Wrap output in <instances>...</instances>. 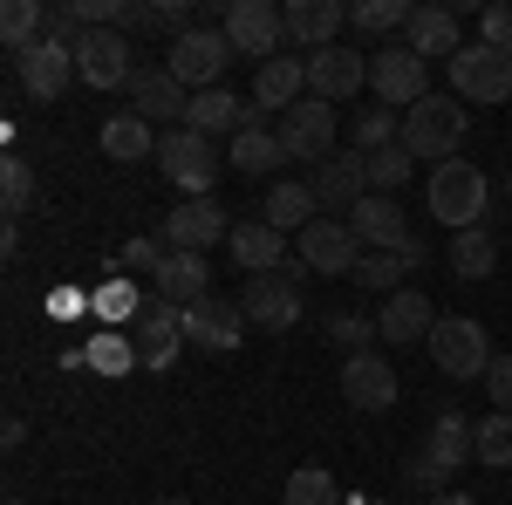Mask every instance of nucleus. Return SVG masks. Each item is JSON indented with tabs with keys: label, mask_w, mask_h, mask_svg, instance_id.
Here are the masks:
<instances>
[{
	"label": "nucleus",
	"mask_w": 512,
	"mask_h": 505,
	"mask_svg": "<svg viewBox=\"0 0 512 505\" xmlns=\"http://www.w3.org/2000/svg\"><path fill=\"white\" fill-rule=\"evenodd\" d=\"M458 144H465V103L458 96H424L417 110H403V151L417 157H431V164H444V157H458Z\"/></svg>",
	"instance_id": "3"
},
{
	"label": "nucleus",
	"mask_w": 512,
	"mask_h": 505,
	"mask_svg": "<svg viewBox=\"0 0 512 505\" xmlns=\"http://www.w3.org/2000/svg\"><path fill=\"white\" fill-rule=\"evenodd\" d=\"M403 48H410L417 62H431V55L451 62V55L465 48V41H458V14H451V7H417L410 28H403Z\"/></svg>",
	"instance_id": "29"
},
{
	"label": "nucleus",
	"mask_w": 512,
	"mask_h": 505,
	"mask_svg": "<svg viewBox=\"0 0 512 505\" xmlns=\"http://www.w3.org/2000/svg\"><path fill=\"white\" fill-rule=\"evenodd\" d=\"M431 362L451 376V383H485V369H492V342H485V328H478L472 314H437Z\"/></svg>",
	"instance_id": "4"
},
{
	"label": "nucleus",
	"mask_w": 512,
	"mask_h": 505,
	"mask_svg": "<svg viewBox=\"0 0 512 505\" xmlns=\"http://www.w3.org/2000/svg\"><path fill=\"white\" fill-rule=\"evenodd\" d=\"M7 505H28V499H7Z\"/></svg>",
	"instance_id": "49"
},
{
	"label": "nucleus",
	"mask_w": 512,
	"mask_h": 505,
	"mask_svg": "<svg viewBox=\"0 0 512 505\" xmlns=\"http://www.w3.org/2000/svg\"><path fill=\"white\" fill-rule=\"evenodd\" d=\"M485 396H492V410H506V417H512V355H492V369H485Z\"/></svg>",
	"instance_id": "46"
},
{
	"label": "nucleus",
	"mask_w": 512,
	"mask_h": 505,
	"mask_svg": "<svg viewBox=\"0 0 512 505\" xmlns=\"http://www.w3.org/2000/svg\"><path fill=\"white\" fill-rule=\"evenodd\" d=\"M431 505H478V499H472V492H437Z\"/></svg>",
	"instance_id": "47"
},
{
	"label": "nucleus",
	"mask_w": 512,
	"mask_h": 505,
	"mask_svg": "<svg viewBox=\"0 0 512 505\" xmlns=\"http://www.w3.org/2000/svg\"><path fill=\"white\" fill-rule=\"evenodd\" d=\"M151 287H158L164 308H198V301H212V273H205V253H171V260L151 273Z\"/></svg>",
	"instance_id": "23"
},
{
	"label": "nucleus",
	"mask_w": 512,
	"mask_h": 505,
	"mask_svg": "<svg viewBox=\"0 0 512 505\" xmlns=\"http://www.w3.org/2000/svg\"><path fill=\"white\" fill-rule=\"evenodd\" d=\"M472 458H478V424H472V417H458V410H444V417L431 424V437H424V451L410 458V471H403V478H410V485L444 492V485L472 465Z\"/></svg>",
	"instance_id": "1"
},
{
	"label": "nucleus",
	"mask_w": 512,
	"mask_h": 505,
	"mask_svg": "<svg viewBox=\"0 0 512 505\" xmlns=\"http://www.w3.org/2000/svg\"><path fill=\"white\" fill-rule=\"evenodd\" d=\"M164 260H171V246H164V233H144V239H130V246H123V267H144V273H158Z\"/></svg>",
	"instance_id": "44"
},
{
	"label": "nucleus",
	"mask_w": 512,
	"mask_h": 505,
	"mask_svg": "<svg viewBox=\"0 0 512 505\" xmlns=\"http://www.w3.org/2000/svg\"><path fill=\"white\" fill-rule=\"evenodd\" d=\"M28 205H35V164L0 157V212H7V219H21Z\"/></svg>",
	"instance_id": "38"
},
{
	"label": "nucleus",
	"mask_w": 512,
	"mask_h": 505,
	"mask_svg": "<svg viewBox=\"0 0 512 505\" xmlns=\"http://www.w3.org/2000/svg\"><path fill=\"white\" fill-rule=\"evenodd\" d=\"M158 505H192V499H158Z\"/></svg>",
	"instance_id": "48"
},
{
	"label": "nucleus",
	"mask_w": 512,
	"mask_h": 505,
	"mask_svg": "<svg viewBox=\"0 0 512 505\" xmlns=\"http://www.w3.org/2000/svg\"><path fill=\"white\" fill-rule=\"evenodd\" d=\"M362 82H369V55H355V48H321V55H308V96H321V103H342Z\"/></svg>",
	"instance_id": "21"
},
{
	"label": "nucleus",
	"mask_w": 512,
	"mask_h": 505,
	"mask_svg": "<svg viewBox=\"0 0 512 505\" xmlns=\"http://www.w3.org/2000/svg\"><path fill=\"white\" fill-rule=\"evenodd\" d=\"M103 157H117V164H137V157H158V137H151V123L137 117V110H123V117L103 123Z\"/></svg>",
	"instance_id": "33"
},
{
	"label": "nucleus",
	"mask_w": 512,
	"mask_h": 505,
	"mask_svg": "<svg viewBox=\"0 0 512 505\" xmlns=\"http://www.w3.org/2000/svg\"><path fill=\"white\" fill-rule=\"evenodd\" d=\"M417 267H424V246H410V253H362V267L349 280L390 301V294H403V273H417Z\"/></svg>",
	"instance_id": "31"
},
{
	"label": "nucleus",
	"mask_w": 512,
	"mask_h": 505,
	"mask_svg": "<svg viewBox=\"0 0 512 505\" xmlns=\"http://www.w3.org/2000/svg\"><path fill=\"white\" fill-rule=\"evenodd\" d=\"M14 82L28 89V96H41V103H55L69 82H82L76 76V55L69 48H55V41H35V48H21L14 55Z\"/></svg>",
	"instance_id": "19"
},
{
	"label": "nucleus",
	"mask_w": 512,
	"mask_h": 505,
	"mask_svg": "<svg viewBox=\"0 0 512 505\" xmlns=\"http://www.w3.org/2000/svg\"><path fill=\"white\" fill-rule=\"evenodd\" d=\"M274 164H287V144H280V130H267V123H246V130L233 137V171L260 178V171H274Z\"/></svg>",
	"instance_id": "32"
},
{
	"label": "nucleus",
	"mask_w": 512,
	"mask_h": 505,
	"mask_svg": "<svg viewBox=\"0 0 512 505\" xmlns=\"http://www.w3.org/2000/svg\"><path fill=\"white\" fill-rule=\"evenodd\" d=\"M233 260L239 273H280L287 267V233H274L267 219H233Z\"/></svg>",
	"instance_id": "26"
},
{
	"label": "nucleus",
	"mask_w": 512,
	"mask_h": 505,
	"mask_svg": "<svg viewBox=\"0 0 512 505\" xmlns=\"http://www.w3.org/2000/svg\"><path fill=\"white\" fill-rule=\"evenodd\" d=\"M308 192H315L321 212H342V219H349L355 205L369 198V157H362V151H335L328 164H315Z\"/></svg>",
	"instance_id": "12"
},
{
	"label": "nucleus",
	"mask_w": 512,
	"mask_h": 505,
	"mask_svg": "<svg viewBox=\"0 0 512 505\" xmlns=\"http://www.w3.org/2000/svg\"><path fill=\"white\" fill-rule=\"evenodd\" d=\"M444 69H451V96L458 103H506L512 96V55L485 48V41H465Z\"/></svg>",
	"instance_id": "5"
},
{
	"label": "nucleus",
	"mask_w": 512,
	"mask_h": 505,
	"mask_svg": "<svg viewBox=\"0 0 512 505\" xmlns=\"http://www.w3.org/2000/svg\"><path fill=\"white\" fill-rule=\"evenodd\" d=\"M280 505H342V485H335V478H328L321 465H301L294 478H287Z\"/></svg>",
	"instance_id": "37"
},
{
	"label": "nucleus",
	"mask_w": 512,
	"mask_h": 505,
	"mask_svg": "<svg viewBox=\"0 0 512 505\" xmlns=\"http://www.w3.org/2000/svg\"><path fill=\"white\" fill-rule=\"evenodd\" d=\"M89 369H103V376H130L137 369V349H130V328H96V342H89Z\"/></svg>",
	"instance_id": "36"
},
{
	"label": "nucleus",
	"mask_w": 512,
	"mask_h": 505,
	"mask_svg": "<svg viewBox=\"0 0 512 505\" xmlns=\"http://www.w3.org/2000/svg\"><path fill=\"white\" fill-rule=\"evenodd\" d=\"M219 28L233 41V55H253V62H274V48L287 41V21H280L274 0H233L219 14Z\"/></svg>",
	"instance_id": "10"
},
{
	"label": "nucleus",
	"mask_w": 512,
	"mask_h": 505,
	"mask_svg": "<svg viewBox=\"0 0 512 505\" xmlns=\"http://www.w3.org/2000/svg\"><path fill=\"white\" fill-rule=\"evenodd\" d=\"M478 41L499 48V55H512V7H485V14H478Z\"/></svg>",
	"instance_id": "45"
},
{
	"label": "nucleus",
	"mask_w": 512,
	"mask_h": 505,
	"mask_svg": "<svg viewBox=\"0 0 512 505\" xmlns=\"http://www.w3.org/2000/svg\"><path fill=\"white\" fill-rule=\"evenodd\" d=\"M335 137H342V123H335V103H321V96H301L280 117V144H287V157H301V164H328L335 157Z\"/></svg>",
	"instance_id": "9"
},
{
	"label": "nucleus",
	"mask_w": 512,
	"mask_h": 505,
	"mask_svg": "<svg viewBox=\"0 0 512 505\" xmlns=\"http://www.w3.org/2000/svg\"><path fill=\"white\" fill-rule=\"evenodd\" d=\"M410 171H417V157L403 151V144H390V151H376V157H369V192L396 198V185H410Z\"/></svg>",
	"instance_id": "40"
},
{
	"label": "nucleus",
	"mask_w": 512,
	"mask_h": 505,
	"mask_svg": "<svg viewBox=\"0 0 512 505\" xmlns=\"http://www.w3.org/2000/svg\"><path fill=\"white\" fill-rule=\"evenodd\" d=\"M315 192H308V185H294V178H280L274 192H267V205H260V219H267V226H274V233H308V226H315Z\"/></svg>",
	"instance_id": "30"
},
{
	"label": "nucleus",
	"mask_w": 512,
	"mask_h": 505,
	"mask_svg": "<svg viewBox=\"0 0 512 505\" xmlns=\"http://www.w3.org/2000/svg\"><path fill=\"white\" fill-rule=\"evenodd\" d=\"M506 192H512V178H506Z\"/></svg>",
	"instance_id": "50"
},
{
	"label": "nucleus",
	"mask_w": 512,
	"mask_h": 505,
	"mask_svg": "<svg viewBox=\"0 0 512 505\" xmlns=\"http://www.w3.org/2000/svg\"><path fill=\"white\" fill-rule=\"evenodd\" d=\"M246 328H253L246 308H239V301H219V294H212V301H198V308H185V342H192V349L233 355L239 342H246Z\"/></svg>",
	"instance_id": "17"
},
{
	"label": "nucleus",
	"mask_w": 512,
	"mask_h": 505,
	"mask_svg": "<svg viewBox=\"0 0 512 505\" xmlns=\"http://www.w3.org/2000/svg\"><path fill=\"white\" fill-rule=\"evenodd\" d=\"M41 35H48V7H41V0H7V7H0V41H7V55L35 48Z\"/></svg>",
	"instance_id": "34"
},
{
	"label": "nucleus",
	"mask_w": 512,
	"mask_h": 505,
	"mask_svg": "<svg viewBox=\"0 0 512 505\" xmlns=\"http://www.w3.org/2000/svg\"><path fill=\"white\" fill-rule=\"evenodd\" d=\"M226 62H233V41H226V28H212V21H205V28H192V35L171 41V62H164V69L198 96V89H219Z\"/></svg>",
	"instance_id": "8"
},
{
	"label": "nucleus",
	"mask_w": 512,
	"mask_h": 505,
	"mask_svg": "<svg viewBox=\"0 0 512 505\" xmlns=\"http://www.w3.org/2000/svg\"><path fill=\"white\" fill-rule=\"evenodd\" d=\"M280 21H287V41H294V48L321 55V48H335L342 21H349V7H342V0H287Z\"/></svg>",
	"instance_id": "20"
},
{
	"label": "nucleus",
	"mask_w": 512,
	"mask_h": 505,
	"mask_svg": "<svg viewBox=\"0 0 512 505\" xmlns=\"http://www.w3.org/2000/svg\"><path fill=\"white\" fill-rule=\"evenodd\" d=\"M424 198H431V219H444L451 233H472L478 219H485V198H492V185H485V171L478 164H465V157H444L431 171V185H424Z\"/></svg>",
	"instance_id": "2"
},
{
	"label": "nucleus",
	"mask_w": 512,
	"mask_h": 505,
	"mask_svg": "<svg viewBox=\"0 0 512 505\" xmlns=\"http://www.w3.org/2000/svg\"><path fill=\"white\" fill-rule=\"evenodd\" d=\"M431 328H437V308L417 294V287L390 294L383 314H376V335H383V342H431Z\"/></svg>",
	"instance_id": "27"
},
{
	"label": "nucleus",
	"mask_w": 512,
	"mask_h": 505,
	"mask_svg": "<svg viewBox=\"0 0 512 505\" xmlns=\"http://www.w3.org/2000/svg\"><path fill=\"white\" fill-rule=\"evenodd\" d=\"M349 233L362 239V253H410V246H417L410 219H403V205H396V198H383V192H369L349 212Z\"/></svg>",
	"instance_id": "13"
},
{
	"label": "nucleus",
	"mask_w": 512,
	"mask_h": 505,
	"mask_svg": "<svg viewBox=\"0 0 512 505\" xmlns=\"http://www.w3.org/2000/svg\"><path fill=\"white\" fill-rule=\"evenodd\" d=\"M410 14L417 7H403V0H355L349 7V21L362 35H396V28H410Z\"/></svg>",
	"instance_id": "39"
},
{
	"label": "nucleus",
	"mask_w": 512,
	"mask_h": 505,
	"mask_svg": "<svg viewBox=\"0 0 512 505\" xmlns=\"http://www.w3.org/2000/svg\"><path fill=\"white\" fill-rule=\"evenodd\" d=\"M369 89L390 103V110H417L431 89H424V62L403 48V41H390V48H376L369 55Z\"/></svg>",
	"instance_id": "11"
},
{
	"label": "nucleus",
	"mask_w": 512,
	"mask_h": 505,
	"mask_svg": "<svg viewBox=\"0 0 512 505\" xmlns=\"http://www.w3.org/2000/svg\"><path fill=\"white\" fill-rule=\"evenodd\" d=\"M76 76L89 89H130L137 82V62H130V41L123 28H96V35L76 48Z\"/></svg>",
	"instance_id": "14"
},
{
	"label": "nucleus",
	"mask_w": 512,
	"mask_h": 505,
	"mask_svg": "<svg viewBox=\"0 0 512 505\" xmlns=\"http://www.w3.org/2000/svg\"><path fill=\"white\" fill-rule=\"evenodd\" d=\"M492 267H499V239L485 233V226L451 233V273H458V280H485Z\"/></svg>",
	"instance_id": "35"
},
{
	"label": "nucleus",
	"mask_w": 512,
	"mask_h": 505,
	"mask_svg": "<svg viewBox=\"0 0 512 505\" xmlns=\"http://www.w3.org/2000/svg\"><path fill=\"white\" fill-rule=\"evenodd\" d=\"M158 233H164L171 253H205L212 239H233V219H226V205H219V198H185Z\"/></svg>",
	"instance_id": "15"
},
{
	"label": "nucleus",
	"mask_w": 512,
	"mask_h": 505,
	"mask_svg": "<svg viewBox=\"0 0 512 505\" xmlns=\"http://www.w3.org/2000/svg\"><path fill=\"white\" fill-rule=\"evenodd\" d=\"M478 465L512 471V417H506V410H492V417L478 424Z\"/></svg>",
	"instance_id": "41"
},
{
	"label": "nucleus",
	"mask_w": 512,
	"mask_h": 505,
	"mask_svg": "<svg viewBox=\"0 0 512 505\" xmlns=\"http://www.w3.org/2000/svg\"><path fill=\"white\" fill-rule=\"evenodd\" d=\"M342 396H349V410H390L396 403V369L383 355H349L342 362Z\"/></svg>",
	"instance_id": "22"
},
{
	"label": "nucleus",
	"mask_w": 512,
	"mask_h": 505,
	"mask_svg": "<svg viewBox=\"0 0 512 505\" xmlns=\"http://www.w3.org/2000/svg\"><path fill=\"white\" fill-rule=\"evenodd\" d=\"M239 308H246V321L253 328H267V335H287L294 321H301V308H308V294H301V273H253L246 280V294H239Z\"/></svg>",
	"instance_id": "7"
},
{
	"label": "nucleus",
	"mask_w": 512,
	"mask_h": 505,
	"mask_svg": "<svg viewBox=\"0 0 512 505\" xmlns=\"http://www.w3.org/2000/svg\"><path fill=\"white\" fill-rule=\"evenodd\" d=\"M137 287L130 280H110V287H96V321H137Z\"/></svg>",
	"instance_id": "43"
},
{
	"label": "nucleus",
	"mask_w": 512,
	"mask_h": 505,
	"mask_svg": "<svg viewBox=\"0 0 512 505\" xmlns=\"http://www.w3.org/2000/svg\"><path fill=\"white\" fill-rule=\"evenodd\" d=\"M158 164H164V178L178 185V192H192V198H212V185H219V157H212V137H198V130H164L158 137Z\"/></svg>",
	"instance_id": "6"
},
{
	"label": "nucleus",
	"mask_w": 512,
	"mask_h": 505,
	"mask_svg": "<svg viewBox=\"0 0 512 505\" xmlns=\"http://www.w3.org/2000/svg\"><path fill=\"white\" fill-rule=\"evenodd\" d=\"M253 123V110L239 103L233 89H198L192 110H185V130H198V137H239Z\"/></svg>",
	"instance_id": "28"
},
{
	"label": "nucleus",
	"mask_w": 512,
	"mask_h": 505,
	"mask_svg": "<svg viewBox=\"0 0 512 505\" xmlns=\"http://www.w3.org/2000/svg\"><path fill=\"white\" fill-rule=\"evenodd\" d=\"M130 110L144 123H171L192 110V96H185V82L171 76V69H137V82H130Z\"/></svg>",
	"instance_id": "25"
},
{
	"label": "nucleus",
	"mask_w": 512,
	"mask_h": 505,
	"mask_svg": "<svg viewBox=\"0 0 512 505\" xmlns=\"http://www.w3.org/2000/svg\"><path fill=\"white\" fill-rule=\"evenodd\" d=\"M301 267L308 273H342L349 280L362 267V239L349 233V219H315L308 233H301Z\"/></svg>",
	"instance_id": "18"
},
{
	"label": "nucleus",
	"mask_w": 512,
	"mask_h": 505,
	"mask_svg": "<svg viewBox=\"0 0 512 505\" xmlns=\"http://www.w3.org/2000/svg\"><path fill=\"white\" fill-rule=\"evenodd\" d=\"M328 342L349 355H369V342H376V321L369 314H328Z\"/></svg>",
	"instance_id": "42"
},
{
	"label": "nucleus",
	"mask_w": 512,
	"mask_h": 505,
	"mask_svg": "<svg viewBox=\"0 0 512 505\" xmlns=\"http://www.w3.org/2000/svg\"><path fill=\"white\" fill-rule=\"evenodd\" d=\"M308 96V55H274V62H260V76H253V103L260 110H294Z\"/></svg>",
	"instance_id": "24"
},
{
	"label": "nucleus",
	"mask_w": 512,
	"mask_h": 505,
	"mask_svg": "<svg viewBox=\"0 0 512 505\" xmlns=\"http://www.w3.org/2000/svg\"><path fill=\"white\" fill-rule=\"evenodd\" d=\"M130 349H137V369H171L178 349H185V308H144L130 321Z\"/></svg>",
	"instance_id": "16"
}]
</instances>
